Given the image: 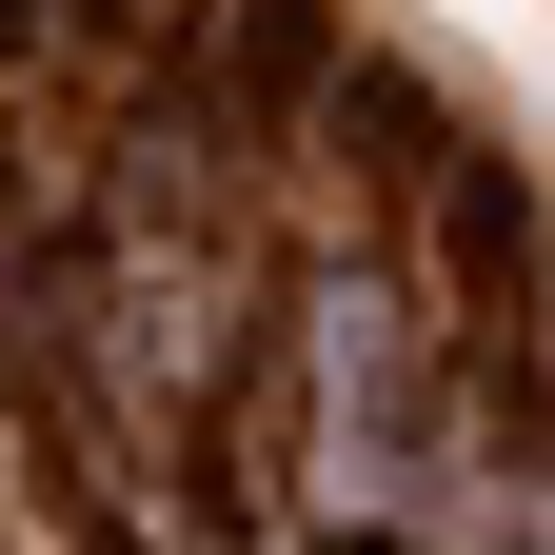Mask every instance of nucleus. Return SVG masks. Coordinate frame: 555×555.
<instances>
[{
	"label": "nucleus",
	"instance_id": "5",
	"mask_svg": "<svg viewBox=\"0 0 555 555\" xmlns=\"http://www.w3.org/2000/svg\"><path fill=\"white\" fill-rule=\"evenodd\" d=\"M40 21H60V0H0V60H21V40H40Z\"/></svg>",
	"mask_w": 555,
	"mask_h": 555
},
{
	"label": "nucleus",
	"instance_id": "1",
	"mask_svg": "<svg viewBox=\"0 0 555 555\" xmlns=\"http://www.w3.org/2000/svg\"><path fill=\"white\" fill-rule=\"evenodd\" d=\"M437 278H456V337L496 358V337H535V159H496V139H456L437 179Z\"/></svg>",
	"mask_w": 555,
	"mask_h": 555
},
{
	"label": "nucleus",
	"instance_id": "2",
	"mask_svg": "<svg viewBox=\"0 0 555 555\" xmlns=\"http://www.w3.org/2000/svg\"><path fill=\"white\" fill-rule=\"evenodd\" d=\"M318 80H337V21H318V0H238V21H219V119L238 139L318 119Z\"/></svg>",
	"mask_w": 555,
	"mask_h": 555
},
{
	"label": "nucleus",
	"instance_id": "3",
	"mask_svg": "<svg viewBox=\"0 0 555 555\" xmlns=\"http://www.w3.org/2000/svg\"><path fill=\"white\" fill-rule=\"evenodd\" d=\"M318 139H337V159H358V179H397V198H416V179L456 159V119L416 100L397 60H337V80H318Z\"/></svg>",
	"mask_w": 555,
	"mask_h": 555
},
{
	"label": "nucleus",
	"instance_id": "4",
	"mask_svg": "<svg viewBox=\"0 0 555 555\" xmlns=\"http://www.w3.org/2000/svg\"><path fill=\"white\" fill-rule=\"evenodd\" d=\"M60 21H80V40H139V21H159V0H60Z\"/></svg>",
	"mask_w": 555,
	"mask_h": 555
}]
</instances>
